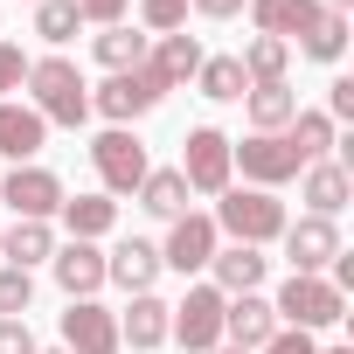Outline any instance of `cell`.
<instances>
[{
  "label": "cell",
  "mask_w": 354,
  "mask_h": 354,
  "mask_svg": "<svg viewBox=\"0 0 354 354\" xmlns=\"http://www.w3.org/2000/svg\"><path fill=\"white\" fill-rule=\"evenodd\" d=\"M188 8H195L202 21H236V15L250 8V0H188Z\"/></svg>",
  "instance_id": "f35d334b"
},
{
  "label": "cell",
  "mask_w": 354,
  "mask_h": 354,
  "mask_svg": "<svg viewBox=\"0 0 354 354\" xmlns=\"http://www.w3.org/2000/svg\"><path fill=\"white\" fill-rule=\"evenodd\" d=\"M257 354H319V340H313V333H299V326H278Z\"/></svg>",
  "instance_id": "e575fe53"
},
{
  "label": "cell",
  "mask_w": 354,
  "mask_h": 354,
  "mask_svg": "<svg viewBox=\"0 0 354 354\" xmlns=\"http://www.w3.org/2000/svg\"><path fill=\"white\" fill-rule=\"evenodd\" d=\"M56 216H63V230H70L77 243H97V236H111V230H118V202H111V195H77V202L63 195V209H56Z\"/></svg>",
  "instance_id": "d4e9b609"
},
{
  "label": "cell",
  "mask_w": 354,
  "mask_h": 354,
  "mask_svg": "<svg viewBox=\"0 0 354 354\" xmlns=\"http://www.w3.org/2000/svg\"><path fill=\"white\" fill-rule=\"evenodd\" d=\"M326 118H333V125L354 118V77H333V84H326Z\"/></svg>",
  "instance_id": "8d00e7d4"
},
{
  "label": "cell",
  "mask_w": 354,
  "mask_h": 354,
  "mask_svg": "<svg viewBox=\"0 0 354 354\" xmlns=\"http://www.w3.org/2000/svg\"><path fill=\"white\" fill-rule=\"evenodd\" d=\"M77 15H84L91 28H111V21H125V15H132V0H77Z\"/></svg>",
  "instance_id": "d590c367"
},
{
  "label": "cell",
  "mask_w": 354,
  "mask_h": 354,
  "mask_svg": "<svg viewBox=\"0 0 354 354\" xmlns=\"http://www.w3.org/2000/svg\"><path fill=\"white\" fill-rule=\"evenodd\" d=\"M77 28H84V15H77V0H35V35H42L49 49L77 42Z\"/></svg>",
  "instance_id": "4dcf8cb0"
},
{
  "label": "cell",
  "mask_w": 354,
  "mask_h": 354,
  "mask_svg": "<svg viewBox=\"0 0 354 354\" xmlns=\"http://www.w3.org/2000/svg\"><path fill=\"white\" fill-rule=\"evenodd\" d=\"M230 167H243V188H264V195H278L285 181H299V153H292V139L285 132H250L243 146H230Z\"/></svg>",
  "instance_id": "5b68a950"
},
{
  "label": "cell",
  "mask_w": 354,
  "mask_h": 354,
  "mask_svg": "<svg viewBox=\"0 0 354 354\" xmlns=\"http://www.w3.org/2000/svg\"><path fill=\"white\" fill-rule=\"evenodd\" d=\"M49 271H56V285L70 292V299H97L104 292V250L97 243H56V257H49Z\"/></svg>",
  "instance_id": "2e32d148"
},
{
  "label": "cell",
  "mask_w": 354,
  "mask_h": 354,
  "mask_svg": "<svg viewBox=\"0 0 354 354\" xmlns=\"http://www.w3.org/2000/svg\"><path fill=\"white\" fill-rule=\"evenodd\" d=\"M236 63H243L250 84H285V70H292V42H278V35H250Z\"/></svg>",
  "instance_id": "4316f807"
},
{
  "label": "cell",
  "mask_w": 354,
  "mask_h": 354,
  "mask_svg": "<svg viewBox=\"0 0 354 354\" xmlns=\"http://www.w3.org/2000/svg\"><path fill=\"white\" fill-rule=\"evenodd\" d=\"M299 56H313V63H340L347 56V15H313V28L299 35Z\"/></svg>",
  "instance_id": "f1b7e54d"
},
{
  "label": "cell",
  "mask_w": 354,
  "mask_h": 354,
  "mask_svg": "<svg viewBox=\"0 0 354 354\" xmlns=\"http://www.w3.org/2000/svg\"><path fill=\"white\" fill-rule=\"evenodd\" d=\"M347 195H354V181H347V167L340 160H313V167H299V202H306V216H340L347 209Z\"/></svg>",
  "instance_id": "ac0fdd59"
},
{
  "label": "cell",
  "mask_w": 354,
  "mask_h": 354,
  "mask_svg": "<svg viewBox=\"0 0 354 354\" xmlns=\"http://www.w3.org/2000/svg\"><path fill=\"white\" fill-rule=\"evenodd\" d=\"M195 91H202V97H216V104H243L250 77H243V63H236V56H202V70H195Z\"/></svg>",
  "instance_id": "83f0119b"
},
{
  "label": "cell",
  "mask_w": 354,
  "mask_h": 354,
  "mask_svg": "<svg viewBox=\"0 0 354 354\" xmlns=\"http://www.w3.org/2000/svg\"><path fill=\"white\" fill-rule=\"evenodd\" d=\"M146 49H153V35H146V28H132V21H111V28H97V35H91V56H97L111 77H118V70H139V63H146Z\"/></svg>",
  "instance_id": "44dd1931"
},
{
  "label": "cell",
  "mask_w": 354,
  "mask_h": 354,
  "mask_svg": "<svg viewBox=\"0 0 354 354\" xmlns=\"http://www.w3.org/2000/svg\"><path fill=\"white\" fill-rule=\"evenodd\" d=\"M28 8H35V0H28Z\"/></svg>",
  "instance_id": "ee69618b"
},
{
  "label": "cell",
  "mask_w": 354,
  "mask_h": 354,
  "mask_svg": "<svg viewBox=\"0 0 354 354\" xmlns=\"http://www.w3.org/2000/svg\"><path fill=\"white\" fill-rule=\"evenodd\" d=\"M271 333H278V313H271V299H264V292H236V299L223 306V340H230V347L257 354Z\"/></svg>",
  "instance_id": "9a60e30c"
},
{
  "label": "cell",
  "mask_w": 354,
  "mask_h": 354,
  "mask_svg": "<svg viewBox=\"0 0 354 354\" xmlns=\"http://www.w3.org/2000/svg\"><path fill=\"white\" fill-rule=\"evenodd\" d=\"M209 354H243V347H230V340H223V347H209Z\"/></svg>",
  "instance_id": "60d3db41"
},
{
  "label": "cell",
  "mask_w": 354,
  "mask_h": 354,
  "mask_svg": "<svg viewBox=\"0 0 354 354\" xmlns=\"http://www.w3.org/2000/svg\"><path fill=\"white\" fill-rule=\"evenodd\" d=\"M139 28L146 35H181L188 28V0H139Z\"/></svg>",
  "instance_id": "1f68e13d"
},
{
  "label": "cell",
  "mask_w": 354,
  "mask_h": 354,
  "mask_svg": "<svg viewBox=\"0 0 354 354\" xmlns=\"http://www.w3.org/2000/svg\"><path fill=\"white\" fill-rule=\"evenodd\" d=\"M28 104L42 125H84L91 118V84L70 56H28Z\"/></svg>",
  "instance_id": "6da1fadb"
},
{
  "label": "cell",
  "mask_w": 354,
  "mask_h": 354,
  "mask_svg": "<svg viewBox=\"0 0 354 354\" xmlns=\"http://www.w3.org/2000/svg\"><path fill=\"white\" fill-rule=\"evenodd\" d=\"M264 278H271V257H264V250H250V243H216V257H209V285H216L223 299L257 292Z\"/></svg>",
  "instance_id": "5bb4252c"
},
{
  "label": "cell",
  "mask_w": 354,
  "mask_h": 354,
  "mask_svg": "<svg viewBox=\"0 0 354 354\" xmlns=\"http://www.w3.org/2000/svg\"><path fill=\"white\" fill-rule=\"evenodd\" d=\"M319 15V0H250V28L257 35H278V42H299Z\"/></svg>",
  "instance_id": "7402d4cb"
},
{
  "label": "cell",
  "mask_w": 354,
  "mask_h": 354,
  "mask_svg": "<svg viewBox=\"0 0 354 354\" xmlns=\"http://www.w3.org/2000/svg\"><path fill=\"white\" fill-rule=\"evenodd\" d=\"M42 146H49V125L35 118V104H15V97H0V160L28 167Z\"/></svg>",
  "instance_id": "d6986e66"
},
{
  "label": "cell",
  "mask_w": 354,
  "mask_h": 354,
  "mask_svg": "<svg viewBox=\"0 0 354 354\" xmlns=\"http://www.w3.org/2000/svg\"><path fill=\"white\" fill-rule=\"evenodd\" d=\"M285 257H292V271H306V278H326V264L347 250L340 243V223H326V216H299V223H285Z\"/></svg>",
  "instance_id": "8fae6325"
},
{
  "label": "cell",
  "mask_w": 354,
  "mask_h": 354,
  "mask_svg": "<svg viewBox=\"0 0 354 354\" xmlns=\"http://www.w3.org/2000/svg\"><path fill=\"white\" fill-rule=\"evenodd\" d=\"M202 56H209V49H202V35H188V28H181V35H153V49H146V70H153V77L174 91V84H195Z\"/></svg>",
  "instance_id": "ffe728a7"
},
{
  "label": "cell",
  "mask_w": 354,
  "mask_h": 354,
  "mask_svg": "<svg viewBox=\"0 0 354 354\" xmlns=\"http://www.w3.org/2000/svg\"><path fill=\"white\" fill-rule=\"evenodd\" d=\"M91 167H97V181H104V195H132L139 181H146V146H139V132H125V125H111V132H97L91 139Z\"/></svg>",
  "instance_id": "ba28073f"
},
{
  "label": "cell",
  "mask_w": 354,
  "mask_h": 354,
  "mask_svg": "<svg viewBox=\"0 0 354 354\" xmlns=\"http://www.w3.org/2000/svg\"><path fill=\"white\" fill-rule=\"evenodd\" d=\"M35 354H70V347H35Z\"/></svg>",
  "instance_id": "b9f144b4"
},
{
  "label": "cell",
  "mask_w": 354,
  "mask_h": 354,
  "mask_svg": "<svg viewBox=\"0 0 354 354\" xmlns=\"http://www.w3.org/2000/svg\"><path fill=\"white\" fill-rule=\"evenodd\" d=\"M0 354H35V333H28V319H0Z\"/></svg>",
  "instance_id": "74e56055"
},
{
  "label": "cell",
  "mask_w": 354,
  "mask_h": 354,
  "mask_svg": "<svg viewBox=\"0 0 354 354\" xmlns=\"http://www.w3.org/2000/svg\"><path fill=\"white\" fill-rule=\"evenodd\" d=\"M167 97V84L139 63V70H118V77H104L97 91H91V111H104L111 125H132V118H146L153 104Z\"/></svg>",
  "instance_id": "9c48e42d"
},
{
  "label": "cell",
  "mask_w": 354,
  "mask_h": 354,
  "mask_svg": "<svg viewBox=\"0 0 354 354\" xmlns=\"http://www.w3.org/2000/svg\"><path fill=\"white\" fill-rule=\"evenodd\" d=\"M319 8H326V15H347V8H354V0H319Z\"/></svg>",
  "instance_id": "ab89813d"
},
{
  "label": "cell",
  "mask_w": 354,
  "mask_h": 354,
  "mask_svg": "<svg viewBox=\"0 0 354 354\" xmlns=\"http://www.w3.org/2000/svg\"><path fill=\"white\" fill-rule=\"evenodd\" d=\"M0 202L15 209V223H49V216L63 209V174L42 167V160L8 167V174H0Z\"/></svg>",
  "instance_id": "52a82bcc"
},
{
  "label": "cell",
  "mask_w": 354,
  "mask_h": 354,
  "mask_svg": "<svg viewBox=\"0 0 354 354\" xmlns=\"http://www.w3.org/2000/svg\"><path fill=\"white\" fill-rule=\"evenodd\" d=\"M0 257H8L15 271H35L56 257V230L49 223H15V230H0Z\"/></svg>",
  "instance_id": "484cf974"
},
{
  "label": "cell",
  "mask_w": 354,
  "mask_h": 354,
  "mask_svg": "<svg viewBox=\"0 0 354 354\" xmlns=\"http://www.w3.org/2000/svg\"><path fill=\"white\" fill-rule=\"evenodd\" d=\"M319 354H354V347H319Z\"/></svg>",
  "instance_id": "7bdbcfd3"
},
{
  "label": "cell",
  "mask_w": 354,
  "mask_h": 354,
  "mask_svg": "<svg viewBox=\"0 0 354 354\" xmlns=\"http://www.w3.org/2000/svg\"><path fill=\"white\" fill-rule=\"evenodd\" d=\"M243 111H250V132H285L299 118V91L292 84H250L243 91Z\"/></svg>",
  "instance_id": "cb8c5ba5"
},
{
  "label": "cell",
  "mask_w": 354,
  "mask_h": 354,
  "mask_svg": "<svg viewBox=\"0 0 354 354\" xmlns=\"http://www.w3.org/2000/svg\"><path fill=\"white\" fill-rule=\"evenodd\" d=\"M223 306H230V299H223L209 278H202V285H188V292H181V306L167 313V340H181L188 354L223 347Z\"/></svg>",
  "instance_id": "8992f818"
},
{
  "label": "cell",
  "mask_w": 354,
  "mask_h": 354,
  "mask_svg": "<svg viewBox=\"0 0 354 354\" xmlns=\"http://www.w3.org/2000/svg\"><path fill=\"white\" fill-rule=\"evenodd\" d=\"M21 84H28V49L21 42H0V97L21 91Z\"/></svg>",
  "instance_id": "836d02e7"
},
{
  "label": "cell",
  "mask_w": 354,
  "mask_h": 354,
  "mask_svg": "<svg viewBox=\"0 0 354 354\" xmlns=\"http://www.w3.org/2000/svg\"><path fill=\"white\" fill-rule=\"evenodd\" d=\"M216 216H202V209H188V216H174L167 223V243H160V271H181V278H195V271H209V257H216Z\"/></svg>",
  "instance_id": "30bf717a"
},
{
  "label": "cell",
  "mask_w": 354,
  "mask_h": 354,
  "mask_svg": "<svg viewBox=\"0 0 354 354\" xmlns=\"http://www.w3.org/2000/svg\"><path fill=\"white\" fill-rule=\"evenodd\" d=\"M230 132H216V125H195L188 139H181V181H188V195H223V188H236V167H230Z\"/></svg>",
  "instance_id": "277c9868"
},
{
  "label": "cell",
  "mask_w": 354,
  "mask_h": 354,
  "mask_svg": "<svg viewBox=\"0 0 354 354\" xmlns=\"http://www.w3.org/2000/svg\"><path fill=\"white\" fill-rule=\"evenodd\" d=\"M28 299H35V278H28V271H15V264H0V319H21V313H28Z\"/></svg>",
  "instance_id": "d6a6232c"
},
{
  "label": "cell",
  "mask_w": 354,
  "mask_h": 354,
  "mask_svg": "<svg viewBox=\"0 0 354 354\" xmlns=\"http://www.w3.org/2000/svg\"><path fill=\"white\" fill-rule=\"evenodd\" d=\"M285 139H292V153L313 167V160H326V153H333V118H326V111H299V118L285 125Z\"/></svg>",
  "instance_id": "f546056e"
},
{
  "label": "cell",
  "mask_w": 354,
  "mask_h": 354,
  "mask_svg": "<svg viewBox=\"0 0 354 354\" xmlns=\"http://www.w3.org/2000/svg\"><path fill=\"white\" fill-rule=\"evenodd\" d=\"M285 223H292L285 202L264 195V188H223V195H216V236H230V243L264 250V243L285 236Z\"/></svg>",
  "instance_id": "7a4b0ae2"
},
{
  "label": "cell",
  "mask_w": 354,
  "mask_h": 354,
  "mask_svg": "<svg viewBox=\"0 0 354 354\" xmlns=\"http://www.w3.org/2000/svg\"><path fill=\"white\" fill-rule=\"evenodd\" d=\"M167 299L160 292H132V306L118 313V347H132V354H153V347H167Z\"/></svg>",
  "instance_id": "e0dca14e"
},
{
  "label": "cell",
  "mask_w": 354,
  "mask_h": 354,
  "mask_svg": "<svg viewBox=\"0 0 354 354\" xmlns=\"http://www.w3.org/2000/svg\"><path fill=\"white\" fill-rule=\"evenodd\" d=\"M104 285H118V292H153V285H160V243L118 236V243L104 250Z\"/></svg>",
  "instance_id": "4fadbf2b"
},
{
  "label": "cell",
  "mask_w": 354,
  "mask_h": 354,
  "mask_svg": "<svg viewBox=\"0 0 354 354\" xmlns=\"http://www.w3.org/2000/svg\"><path fill=\"white\" fill-rule=\"evenodd\" d=\"M271 313H278V326H299V333H326V326H340V319H347V292H340L333 278H306V271H292V278L278 285Z\"/></svg>",
  "instance_id": "3957f363"
},
{
  "label": "cell",
  "mask_w": 354,
  "mask_h": 354,
  "mask_svg": "<svg viewBox=\"0 0 354 354\" xmlns=\"http://www.w3.org/2000/svg\"><path fill=\"white\" fill-rule=\"evenodd\" d=\"M63 347L70 354H118V313L97 299H70L63 313Z\"/></svg>",
  "instance_id": "7c38bea8"
},
{
  "label": "cell",
  "mask_w": 354,
  "mask_h": 354,
  "mask_svg": "<svg viewBox=\"0 0 354 354\" xmlns=\"http://www.w3.org/2000/svg\"><path fill=\"white\" fill-rule=\"evenodd\" d=\"M132 195H139V209L160 216V223L188 216V181H181V167H146V181H139Z\"/></svg>",
  "instance_id": "603a6c76"
}]
</instances>
